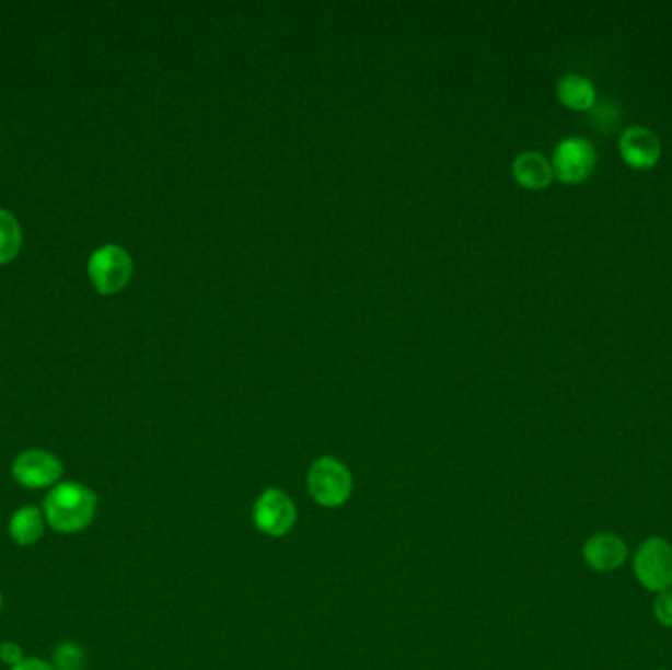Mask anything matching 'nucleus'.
Wrapping results in <instances>:
<instances>
[{
  "instance_id": "obj_16",
  "label": "nucleus",
  "mask_w": 672,
  "mask_h": 670,
  "mask_svg": "<svg viewBox=\"0 0 672 670\" xmlns=\"http://www.w3.org/2000/svg\"><path fill=\"white\" fill-rule=\"evenodd\" d=\"M24 659H26V655H24V649H22L20 643L12 642V639L0 643V662H4L10 669H14Z\"/></svg>"
},
{
  "instance_id": "obj_9",
  "label": "nucleus",
  "mask_w": 672,
  "mask_h": 670,
  "mask_svg": "<svg viewBox=\"0 0 672 670\" xmlns=\"http://www.w3.org/2000/svg\"><path fill=\"white\" fill-rule=\"evenodd\" d=\"M584 561L598 573H612L624 565L627 558V545L624 539L614 533H598L590 536L584 545Z\"/></svg>"
},
{
  "instance_id": "obj_18",
  "label": "nucleus",
  "mask_w": 672,
  "mask_h": 670,
  "mask_svg": "<svg viewBox=\"0 0 672 670\" xmlns=\"http://www.w3.org/2000/svg\"><path fill=\"white\" fill-rule=\"evenodd\" d=\"M2 608H4V596H2V590H0V612H2Z\"/></svg>"
},
{
  "instance_id": "obj_12",
  "label": "nucleus",
  "mask_w": 672,
  "mask_h": 670,
  "mask_svg": "<svg viewBox=\"0 0 672 670\" xmlns=\"http://www.w3.org/2000/svg\"><path fill=\"white\" fill-rule=\"evenodd\" d=\"M557 96L570 111H592L595 105V86L588 77L572 73L558 81Z\"/></svg>"
},
{
  "instance_id": "obj_4",
  "label": "nucleus",
  "mask_w": 672,
  "mask_h": 670,
  "mask_svg": "<svg viewBox=\"0 0 672 670\" xmlns=\"http://www.w3.org/2000/svg\"><path fill=\"white\" fill-rule=\"evenodd\" d=\"M12 478L26 489H51L63 482L66 466L58 454L46 449H26L12 460Z\"/></svg>"
},
{
  "instance_id": "obj_15",
  "label": "nucleus",
  "mask_w": 672,
  "mask_h": 670,
  "mask_svg": "<svg viewBox=\"0 0 672 670\" xmlns=\"http://www.w3.org/2000/svg\"><path fill=\"white\" fill-rule=\"evenodd\" d=\"M654 617L664 627H672V590H664L654 600Z\"/></svg>"
},
{
  "instance_id": "obj_5",
  "label": "nucleus",
  "mask_w": 672,
  "mask_h": 670,
  "mask_svg": "<svg viewBox=\"0 0 672 670\" xmlns=\"http://www.w3.org/2000/svg\"><path fill=\"white\" fill-rule=\"evenodd\" d=\"M635 575L651 592H664L672 586V545L663 536H651L637 548Z\"/></svg>"
},
{
  "instance_id": "obj_17",
  "label": "nucleus",
  "mask_w": 672,
  "mask_h": 670,
  "mask_svg": "<svg viewBox=\"0 0 672 670\" xmlns=\"http://www.w3.org/2000/svg\"><path fill=\"white\" fill-rule=\"evenodd\" d=\"M10 670H56L51 667V662L38 659V657H26L24 661L16 665L14 669Z\"/></svg>"
},
{
  "instance_id": "obj_11",
  "label": "nucleus",
  "mask_w": 672,
  "mask_h": 670,
  "mask_svg": "<svg viewBox=\"0 0 672 670\" xmlns=\"http://www.w3.org/2000/svg\"><path fill=\"white\" fill-rule=\"evenodd\" d=\"M513 177L521 187L531 192H541L551 185L555 173L543 153L525 152L518 155L513 162Z\"/></svg>"
},
{
  "instance_id": "obj_14",
  "label": "nucleus",
  "mask_w": 672,
  "mask_h": 670,
  "mask_svg": "<svg viewBox=\"0 0 672 670\" xmlns=\"http://www.w3.org/2000/svg\"><path fill=\"white\" fill-rule=\"evenodd\" d=\"M49 662L56 670H85V649L76 642H61L56 645Z\"/></svg>"
},
{
  "instance_id": "obj_8",
  "label": "nucleus",
  "mask_w": 672,
  "mask_h": 670,
  "mask_svg": "<svg viewBox=\"0 0 672 670\" xmlns=\"http://www.w3.org/2000/svg\"><path fill=\"white\" fill-rule=\"evenodd\" d=\"M661 140L645 126H629L619 138V153L634 170H651L661 160Z\"/></svg>"
},
{
  "instance_id": "obj_7",
  "label": "nucleus",
  "mask_w": 672,
  "mask_h": 670,
  "mask_svg": "<svg viewBox=\"0 0 672 670\" xmlns=\"http://www.w3.org/2000/svg\"><path fill=\"white\" fill-rule=\"evenodd\" d=\"M296 521V504L283 489H266L254 504V523L266 535H286L293 529Z\"/></svg>"
},
{
  "instance_id": "obj_13",
  "label": "nucleus",
  "mask_w": 672,
  "mask_h": 670,
  "mask_svg": "<svg viewBox=\"0 0 672 670\" xmlns=\"http://www.w3.org/2000/svg\"><path fill=\"white\" fill-rule=\"evenodd\" d=\"M22 249V227L19 219L0 209V266H7L12 259L19 258Z\"/></svg>"
},
{
  "instance_id": "obj_6",
  "label": "nucleus",
  "mask_w": 672,
  "mask_h": 670,
  "mask_svg": "<svg viewBox=\"0 0 672 670\" xmlns=\"http://www.w3.org/2000/svg\"><path fill=\"white\" fill-rule=\"evenodd\" d=\"M598 155L594 146L587 138H567L555 148L553 173L560 182L577 185L587 182L594 172Z\"/></svg>"
},
{
  "instance_id": "obj_2",
  "label": "nucleus",
  "mask_w": 672,
  "mask_h": 670,
  "mask_svg": "<svg viewBox=\"0 0 672 670\" xmlns=\"http://www.w3.org/2000/svg\"><path fill=\"white\" fill-rule=\"evenodd\" d=\"M135 272L132 256L118 244L96 249L86 262V276L101 296H115L128 286Z\"/></svg>"
},
{
  "instance_id": "obj_3",
  "label": "nucleus",
  "mask_w": 672,
  "mask_h": 670,
  "mask_svg": "<svg viewBox=\"0 0 672 670\" xmlns=\"http://www.w3.org/2000/svg\"><path fill=\"white\" fill-rule=\"evenodd\" d=\"M352 474L340 460L323 457L309 469V494L323 508H338L346 504L352 494Z\"/></svg>"
},
{
  "instance_id": "obj_1",
  "label": "nucleus",
  "mask_w": 672,
  "mask_h": 670,
  "mask_svg": "<svg viewBox=\"0 0 672 670\" xmlns=\"http://www.w3.org/2000/svg\"><path fill=\"white\" fill-rule=\"evenodd\" d=\"M99 498L95 489L81 482L63 480L44 498L42 511L48 527L61 535H78L95 521Z\"/></svg>"
},
{
  "instance_id": "obj_10",
  "label": "nucleus",
  "mask_w": 672,
  "mask_h": 670,
  "mask_svg": "<svg viewBox=\"0 0 672 670\" xmlns=\"http://www.w3.org/2000/svg\"><path fill=\"white\" fill-rule=\"evenodd\" d=\"M46 529H48V521H46L44 511L32 504L16 509L10 516L9 527H7L10 541L19 546L38 545L42 536L46 535Z\"/></svg>"
}]
</instances>
